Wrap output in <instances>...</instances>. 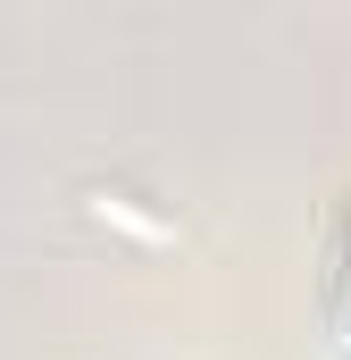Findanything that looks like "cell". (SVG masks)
<instances>
[{
    "label": "cell",
    "mask_w": 351,
    "mask_h": 360,
    "mask_svg": "<svg viewBox=\"0 0 351 360\" xmlns=\"http://www.w3.org/2000/svg\"><path fill=\"white\" fill-rule=\"evenodd\" d=\"M326 335H335V360H351V201L326 243Z\"/></svg>",
    "instance_id": "cell-1"
}]
</instances>
